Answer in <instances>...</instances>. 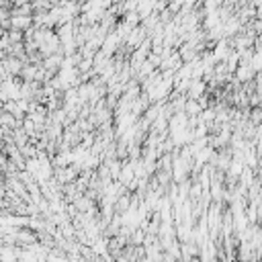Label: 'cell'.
<instances>
[{"mask_svg":"<svg viewBox=\"0 0 262 262\" xmlns=\"http://www.w3.org/2000/svg\"><path fill=\"white\" fill-rule=\"evenodd\" d=\"M2 64H4V68L8 70L10 76H20V70H23L25 61L20 60V58H15V56H6V58L2 60Z\"/></svg>","mask_w":262,"mask_h":262,"instance_id":"obj_1","label":"cell"}]
</instances>
